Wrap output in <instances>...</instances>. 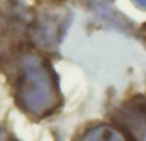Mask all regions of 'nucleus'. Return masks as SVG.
Here are the masks:
<instances>
[{
  "instance_id": "obj_1",
  "label": "nucleus",
  "mask_w": 146,
  "mask_h": 141,
  "mask_svg": "<svg viewBox=\"0 0 146 141\" xmlns=\"http://www.w3.org/2000/svg\"><path fill=\"white\" fill-rule=\"evenodd\" d=\"M17 94L21 106L32 116H48L56 108L58 88L49 67L40 57L28 54L22 58Z\"/></svg>"
},
{
  "instance_id": "obj_2",
  "label": "nucleus",
  "mask_w": 146,
  "mask_h": 141,
  "mask_svg": "<svg viewBox=\"0 0 146 141\" xmlns=\"http://www.w3.org/2000/svg\"><path fill=\"white\" fill-rule=\"evenodd\" d=\"M78 141H129L118 128L110 124H98L88 128Z\"/></svg>"
},
{
  "instance_id": "obj_3",
  "label": "nucleus",
  "mask_w": 146,
  "mask_h": 141,
  "mask_svg": "<svg viewBox=\"0 0 146 141\" xmlns=\"http://www.w3.org/2000/svg\"><path fill=\"white\" fill-rule=\"evenodd\" d=\"M127 117L131 119V131L135 141H146V99L135 104Z\"/></svg>"
},
{
  "instance_id": "obj_4",
  "label": "nucleus",
  "mask_w": 146,
  "mask_h": 141,
  "mask_svg": "<svg viewBox=\"0 0 146 141\" xmlns=\"http://www.w3.org/2000/svg\"><path fill=\"white\" fill-rule=\"evenodd\" d=\"M137 7L142 8V9H146V0H132Z\"/></svg>"
},
{
  "instance_id": "obj_5",
  "label": "nucleus",
  "mask_w": 146,
  "mask_h": 141,
  "mask_svg": "<svg viewBox=\"0 0 146 141\" xmlns=\"http://www.w3.org/2000/svg\"><path fill=\"white\" fill-rule=\"evenodd\" d=\"M0 37H1V21H0Z\"/></svg>"
}]
</instances>
